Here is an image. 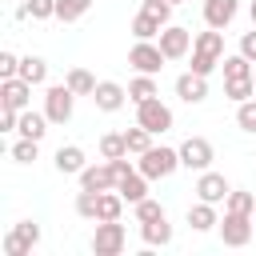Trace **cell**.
<instances>
[{
    "instance_id": "cell-1",
    "label": "cell",
    "mask_w": 256,
    "mask_h": 256,
    "mask_svg": "<svg viewBox=\"0 0 256 256\" xmlns=\"http://www.w3.org/2000/svg\"><path fill=\"white\" fill-rule=\"evenodd\" d=\"M224 60V32L220 28H208V32H196L192 40V72L196 76H212Z\"/></svg>"
},
{
    "instance_id": "cell-2",
    "label": "cell",
    "mask_w": 256,
    "mask_h": 256,
    "mask_svg": "<svg viewBox=\"0 0 256 256\" xmlns=\"http://www.w3.org/2000/svg\"><path fill=\"white\" fill-rule=\"evenodd\" d=\"M136 168L148 176V180H168L176 168H184L180 164V148H168V144H152L148 152H140V160H136Z\"/></svg>"
},
{
    "instance_id": "cell-3",
    "label": "cell",
    "mask_w": 256,
    "mask_h": 256,
    "mask_svg": "<svg viewBox=\"0 0 256 256\" xmlns=\"http://www.w3.org/2000/svg\"><path fill=\"white\" fill-rule=\"evenodd\" d=\"M256 220L248 216V212H228L224 208V220H220V240L228 244V248H244V244H252L256 240V228H252Z\"/></svg>"
},
{
    "instance_id": "cell-4",
    "label": "cell",
    "mask_w": 256,
    "mask_h": 256,
    "mask_svg": "<svg viewBox=\"0 0 256 256\" xmlns=\"http://www.w3.org/2000/svg\"><path fill=\"white\" fill-rule=\"evenodd\" d=\"M128 244V232L120 220H96V232H92V252L96 256H120Z\"/></svg>"
},
{
    "instance_id": "cell-5",
    "label": "cell",
    "mask_w": 256,
    "mask_h": 256,
    "mask_svg": "<svg viewBox=\"0 0 256 256\" xmlns=\"http://www.w3.org/2000/svg\"><path fill=\"white\" fill-rule=\"evenodd\" d=\"M72 108H76V92L68 84H48V92H44V116L52 124H68Z\"/></svg>"
},
{
    "instance_id": "cell-6",
    "label": "cell",
    "mask_w": 256,
    "mask_h": 256,
    "mask_svg": "<svg viewBox=\"0 0 256 256\" xmlns=\"http://www.w3.org/2000/svg\"><path fill=\"white\" fill-rule=\"evenodd\" d=\"M212 160H216V148L208 136H188L180 144V164L188 172H204V168H212Z\"/></svg>"
},
{
    "instance_id": "cell-7",
    "label": "cell",
    "mask_w": 256,
    "mask_h": 256,
    "mask_svg": "<svg viewBox=\"0 0 256 256\" xmlns=\"http://www.w3.org/2000/svg\"><path fill=\"white\" fill-rule=\"evenodd\" d=\"M136 124H144L152 136H160V132H168V128H172V108H168L160 96H152V100L136 104Z\"/></svg>"
},
{
    "instance_id": "cell-8",
    "label": "cell",
    "mask_w": 256,
    "mask_h": 256,
    "mask_svg": "<svg viewBox=\"0 0 256 256\" xmlns=\"http://www.w3.org/2000/svg\"><path fill=\"white\" fill-rule=\"evenodd\" d=\"M192 32L188 28H180V24H164V32L156 36V44H160V52L168 56V60H184L188 52H192Z\"/></svg>"
},
{
    "instance_id": "cell-9",
    "label": "cell",
    "mask_w": 256,
    "mask_h": 256,
    "mask_svg": "<svg viewBox=\"0 0 256 256\" xmlns=\"http://www.w3.org/2000/svg\"><path fill=\"white\" fill-rule=\"evenodd\" d=\"M36 244H40V224L20 220V224H16V228L4 236V256H28Z\"/></svg>"
},
{
    "instance_id": "cell-10",
    "label": "cell",
    "mask_w": 256,
    "mask_h": 256,
    "mask_svg": "<svg viewBox=\"0 0 256 256\" xmlns=\"http://www.w3.org/2000/svg\"><path fill=\"white\" fill-rule=\"evenodd\" d=\"M164 52H160V44H152V40H136L132 44V52H128V64L136 68V72H148V76H156L160 68H164Z\"/></svg>"
},
{
    "instance_id": "cell-11",
    "label": "cell",
    "mask_w": 256,
    "mask_h": 256,
    "mask_svg": "<svg viewBox=\"0 0 256 256\" xmlns=\"http://www.w3.org/2000/svg\"><path fill=\"white\" fill-rule=\"evenodd\" d=\"M32 88H36V84H28L24 76H8V80H0V104L24 112L28 100H32Z\"/></svg>"
},
{
    "instance_id": "cell-12",
    "label": "cell",
    "mask_w": 256,
    "mask_h": 256,
    "mask_svg": "<svg viewBox=\"0 0 256 256\" xmlns=\"http://www.w3.org/2000/svg\"><path fill=\"white\" fill-rule=\"evenodd\" d=\"M120 184V176H116V168L104 160V164H88L84 172H80V188H88V192H108V188H116Z\"/></svg>"
},
{
    "instance_id": "cell-13",
    "label": "cell",
    "mask_w": 256,
    "mask_h": 256,
    "mask_svg": "<svg viewBox=\"0 0 256 256\" xmlns=\"http://www.w3.org/2000/svg\"><path fill=\"white\" fill-rule=\"evenodd\" d=\"M52 164H56V172H60V176H80V172L88 168V156H84V148H80V144H60V148H56V156H52Z\"/></svg>"
},
{
    "instance_id": "cell-14",
    "label": "cell",
    "mask_w": 256,
    "mask_h": 256,
    "mask_svg": "<svg viewBox=\"0 0 256 256\" xmlns=\"http://www.w3.org/2000/svg\"><path fill=\"white\" fill-rule=\"evenodd\" d=\"M176 96H180L184 104H204V100H208V76H196V72L188 68L184 76H176Z\"/></svg>"
},
{
    "instance_id": "cell-15",
    "label": "cell",
    "mask_w": 256,
    "mask_h": 256,
    "mask_svg": "<svg viewBox=\"0 0 256 256\" xmlns=\"http://www.w3.org/2000/svg\"><path fill=\"white\" fill-rule=\"evenodd\" d=\"M92 100H96V108H100V112H120V108H124V100H128V88H124V84H116V80H100V84H96V92H92Z\"/></svg>"
},
{
    "instance_id": "cell-16",
    "label": "cell",
    "mask_w": 256,
    "mask_h": 256,
    "mask_svg": "<svg viewBox=\"0 0 256 256\" xmlns=\"http://www.w3.org/2000/svg\"><path fill=\"white\" fill-rule=\"evenodd\" d=\"M228 180L220 176V172H212V168H204L200 172V180H196V196L200 200H208V204H220V200H228Z\"/></svg>"
},
{
    "instance_id": "cell-17",
    "label": "cell",
    "mask_w": 256,
    "mask_h": 256,
    "mask_svg": "<svg viewBox=\"0 0 256 256\" xmlns=\"http://www.w3.org/2000/svg\"><path fill=\"white\" fill-rule=\"evenodd\" d=\"M236 12H240V0H204V24L208 28H228L232 20H236Z\"/></svg>"
},
{
    "instance_id": "cell-18",
    "label": "cell",
    "mask_w": 256,
    "mask_h": 256,
    "mask_svg": "<svg viewBox=\"0 0 256 256\" xmlns=\"http://www.w3.org/2000/svg\"><path fill=\"white\" fill-rule=\"evenodd\" d=\"M188 228L192 232H212V228H220V216H216V204H208V200H196L192 208H188Z\"/></svg>"
},
{
    "instance_id": "cell-19",
    "label": "cell",
    "mask_w": 256,
    "mask_h": 256,
    "mask_svg": "<svg viewBox=\"0 0 256 256\" xmlns=\"http://www.w3.org/2000/svg\"><path fill=\"white\" fill-rule=\"evenodd\" d=\"M116 192L128 200V204H140L144 196H148V176L140 172V168H132L128 176H120V184H116Z\"/></svg>"
},
{
    "instance_id": "cell-20",
    "label": "cell",
    "mask_w": 256,
    "mask_h": 256,
    "mask_svg": "<svg viewBox=\"0 0 256 256\" xmlns=\"http://www.w3.org/2000/svg\"><path fill=\"white\" fill-rule=\"evenodd\" d=\"M48 124H52V120H48L44 112L24 108V112H20V128H16V132H20V136H28V140H44V136H48Z\"/></svg>"
},
{
    "instance_id": "cell-21",
    "label": "cell",
    "mask_w": 256,
    "mask_h": 256,
    "mask_svg": "<svg viewBox=\"0 0 256 256\" xmlns=\"http://www.w3.org/2000/svg\"><path fill=\"white\" fill-rule=\"evenodd\" d=\"M124 204H128V200H124L116 188H108V192H96V220H120Z\"/></svg>"
},
{
    "instance_id": "cell-22",
    "label": "cell",
    "mask_w": 256,
    "mask_h": 256,
    "mask_svg": "<svg viewBox=\"0 0 256 256\" xmlns=\"http://www.w3.org/2000/svg\"><path fill=\"white\" fill-rule=\"evenodd\" d=\"M140 236H144V244H152V248H168V244H172V224H168V216L140 224Z\"/></svg>"
},
{
    "instance_id": "cell-23",
    "label": "cell",
    "mask_w": 256,
    "mask_h": 256,
    "mask_svg": "<svg viewBox=\"0 0 256 256\" xmlns=\"http://www.w3.org/2000/svg\"><path fill=\"white\" fill-rule=\"evenodd\" d=\"M152 96H160L156 80H152L148 72H136V76L128 80V100H132V104H144V100H152Z\"/></svg>"
},
{
    "instance_id": "cell-24",
    "label": "cell",
    "mask_w": 256,
    "mask_h": 256,
    "mask_svg": "<svg viewBox=\"0 0 256 256\" xmlns=\"http://www.w3.org/2000/svg\"><path fill=\"white\" fill-rule=\"evenodd\" d=\"M160 32H164V24H160L152 12H144V8H140V12H136V20H132V36H136V40H156Z\"/></svg>"
},
{
    "instance_id": "cell-25",
    "label": "cell",
    "mask_w": 256,
    "mask_h": 256,
    "mask_svg": "<svg viewBox=\"0 0 256 256\" xmlns=\"http://www.w3.org/2000/svg\"><path fill=\"white\" fill-rule=\"evenodd\" d=\"M64 84H68V88H72L76 96H92L100 80H96V76H92L88 68H68V76H64Z\"/></svg>"
},
{
    "instance_id": "cell-26",
    "label": "cell",
    "mask_w": 256,
    "mask_h": 256,
    "mask_svg": "<svg viewBox=\"0 0 256 256\" xmlns=\"http://www.w3.org/2000/svg\"><path fill=\"white\" fill-rule=\"evenodd\" d=\"M20 76L28 84H44L48 80V60L44 56H20Z\"/></svg>"
},
{
    "instance_id": "cell-27",
    "label": "cell",
    "mask_w": 256,
    "mask_h": 256,
    "mask_svg": "<svg viewBox=\"0 0 256 256\" xmlns=\"http://www.w3.org/2000/svg\"><path fill=\"white\" fill-rule=\"evenodd\" d=\"M100 156H104V160L132 156V152H128V140H124V132H104V136H100Z\"/></svg>"
},
{
    "instance_id": "cell-28",
    "label": "cell",
    "mask_w": 256,
    "mask_h": 256,
    "mask_svg": "<svg viewBox=\"0 0 256 256\" xmlns=\"http://www.w3.org/2000/svg\"><path fill=\"white\" fill-rule=\"evenodd\" d=\"M220 68H224V80H244V76H252V60H248L244 52L224 56V60H220Z\"/></svg>"
},
{
    "instance_id": "cell-29",
    "label": "cell",
    "mask_w": 256,
    "mask_h": 256,
    "mask_svg": "<svg viewBox=\"0 0 256 256\" xmlns=\"http://www.w3.org/2000/svg\"><path fill=\"white\" fill-rule=\"evenodd\" d=\"M224 96H228L232 104H244V100L256 96V80H252V76H244V80H224Z\"/></svg>"
},
{
    "instance_id": "cell-30",
    "label": "cell",
    "mask_w": 256,
    "mask_h": 256,
    "mask_svg": "<svg viewBox=\"0 0 256 256\" xmlns=\"http://www.w3.org/2000/svg\"><path fill=\"white\" fill-rule=\"evenodd\" d=\"M124 140H128V152H132V156H140V152H148V148H152V132H148L144 124L124 128Z\"/></svg>"
},
{
    "instance_id": "cell-31",
    "label": "cell",
    "mask_w": 256,
    "mask_h": 256,
    "mask_svg": "<svg viewBox=\"0 0 256 256\" xmlns=\"http://www.w3.org/2000/svg\"><path fill=\"white\" fill-rule=\"evenodd\" d=\"M88 8H92V0H56V20L76 24V20H80Z\"/></svg>"
},
{
    "instance_id": "cell-32",
    "label": "cell",
    "mask_w": 256,
    "mask_h": 256,
    "mask_svg": "<svg viewBox=\"0 0 256 256\" xmlns=\"http://www.w3.org/2000/svg\"><path fill=\"white\" fill-rule=\"evenodd\" d=\"M224 208H228V212H248V216H252V212H256V196L244 192V188H232L228 200H224Z\"/></svg>"
},
{
    "instance_id": "cell-33",
    "label": "cell",
    "mask_w": 256,
    "mask_h": 256,
    "mask_svg": "<svg viewBox=\"0 0 256 256\" xmlns=\"http://www.w3.org/2000/svg\"><path fill=\"white\" fill-rule=\"evenodd\" d=\"M40 156V140H28V136H20L16 144H12V160L16 164H32Z\"/></svg>"
},
{
    "instance_id": "cell-34",
    "label": "cell",
    "mask_w": 256,
    "mask_h": 256,
    "mask_svg": "<svg viewBox=\"0 0 256 256\" xmlns=\"http://www.w3.org/2000/svg\"><path fill=\"white\" fill-rule=\"evenodd\" d=\"M236 124H240V132H252L256 136V100L236 104Z\"/></svg>"
},
{
    "instance_id": "cell-35",
    "label": "cell",
    "mask_w": 256,
    "mask_h": 256,
    "mask_svg": "<svg viewBox=\"0 0 256 256\" xmlns=\"http://www.w3.org/2000/svg\"><path fill=\"white\" fill-rule=\"evenodd\" d=\"M76 216L96 220V192H88V188H80V192H76Z\"/></svg>"
},
{
    "instance_id": "cell-36",
    "label": "cell",
    "mask_w": 256,
    "mask_h": 256,
    "mask_svg": "<svg viewBox=\"0 0 256 256\" xmlns=\"http://www.w3.org/2000/svg\"><path fill=\"white\" fill-rule=\"evenodd\" d=\"M164 216V208H160V200H152V196H144L140 204H136V220L140 224H148V220H160Z\"/></svg>"
},
{
    "instance_id": "cell-37",
    "label": "cell",
    "mask_w": 256,
    "mask_h": 256,
    "mask_svg": "<svg viewBox=\"0 0 256 256\" xmlns=\"http://www.w3.org/2000/svg\"><path fill=\"white\" fill-rule=\"evenodd\" d=\"M28 12H32V20H52L56 16V0H28Z\"/></svg>"
},
{
    "instance_id": "cell-38",
    "label": "cell",
    "mask_w": 256,
    "mask_h": 256,
    "mask_svg": "<svg viewBox=\"0 0 256 256\" xmlns=\"http://www.w3.org/2000/svg\"><path fill=\"white\" fill-rule=\"evenodd\" d=\"M8 76H20V56L16 52H0V80Z\"/></svg>"
},
{
    "instance_id": "cell-39",
    "label": "cell",
    "mask_w": 256,
    "mask_h": 256,
    "mask_svg": "<svg viewBox=\"0 0 256 256\" xmlns=\"http://www.w3.org/2000/svg\"><path fill=\"white\" fill-rule=\"evenodd\" d=\"M144 12H152L160 24H168V20H172V4H168V0H144Z\"/></svg>"
},
{
    "instance_id": "cell-40",
    "label": "cell",
    "mask_w": 256,
    "mask_h": 256,
    "mask_svg": "<svg viewBox=\"0 0 256 256\" xmlns=\"http://www.w3.org/2000/svg\"><path fill=\"white\" fill-rule=\"evenodd\" d=\"M16 128H20V112L16 108H4L0 112V132H16Z\"/></svg>"
},
{
    "instance_id": "cell-41",
    "label": "cell",
    "mask_w": 256,
    "mask_h": 256,
    "mask_svg": "<svg viewBox=\"0 0 256 256\" xmlns=\"http://www.w3.org/2000/svg\"><path fill=\"white\" fill-rule=\"evenodd\" d=\"M240 52L256 64V24H252V32H244V36H240Z\"/></svg>"
},
{
    "instance_id": "cell-42",
    "label": "cell",
    "mask_w": 256,
    "mask_h": 256,
    "mask_svg": "<svg viewBox=\"0 0 256 256\" xmlns=\"http://www.w3.org/2000/svg\"><path fill=\"white\" fill-rule=\"evenodd\" d=\"M248 16H252V24H256V0H252V4H248Z\"/></svg>"
},
{
    "instance_id": "cell-43",
    "label": "cell",
    "mask_w": 256,
    "mask_h": 256,
    "mask_svg": "<svg viewBox=\"0 0 256 256\" xmlns=\"http://www.w3.org/2000/svg\"><path fill=\"white\" fill-rule=\"evenodd\" d=\"M168 4H184V0H168Z\"/></svg>"
},
{
    "instance_id": "cell-44",
    "label": "cell",
    "mask_w": 256,
    "mask_h": 256,
    "mask_svg": "<svg viewBox=\"0 0 256 256\" xmlns=\"http://www.w3.org/2000/svg\"><path fill=\"white\" fill-rule=\"evenodd\" d=\"M252 80H256V68H252Z\"/></svg>"
},
{
    "instance_id": "cell-45",
    "label": "cell",
    "mask_w": 256,
    "mask_h": 256,
    "mask_svg": "<svg viewBox=\"0 0 256 256\" xmlns=\"http://www.w3.org/2000/svg\"><path fill=\"white\" fill-rule=\"evenodd\" d=\"M252 220H256V212H252Z\"/></svg>"
}]
</instances>
